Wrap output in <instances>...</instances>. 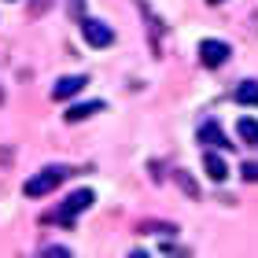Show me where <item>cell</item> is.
<instances>
[{
    "label": "cell",
    "instance_id": "2",
    "mask_svg": "<svg viewBox=\"0 0 258 258\" xmlns=\"http://www.w3.org/2000/svg\"><path fill=\"white\" fill-rule=\"evenodd\" d=\"M92 188H78V192H70L67 199H63V207H59V214H52L55 221H63V225H74V218L78 214H85V210L92 207Z\"/></svg>",
    "mask_w": 258,
    "mask_h": 258
},
{
    "label": "cell",
    "instance_id": "16",
    "mask_svg": "<svg viewBox=\"0 0 258 258\" xmlns=\"http://www.w3.org/2000/svg\"><path fill=\"white\" fill-rule=\"evenodd\" d=\"M207 4H221V0H207Z\"/></svg>",
    "mask_w": 258,
    "mask_h": 258
},
{
    "label": "cell",
    "instance_id": "14",
    "mask_svg": "<svg viewBox=\"0 0 258 258\" xmlns=\"http://www.w3.org/2000/svg\"><path fill=\"white\" fill-rule=\"evenodd\" d=\"M144 232H162V236H173L177 229H173V225H144Z\"/></svg>",
    "mask_w": 258,
    "mask_h": 258
},
{
    "label": "cell",
    "instance_id": "9",
    "mask_svg": "<svg viewBox=\"0 0 258 258\" xmlns=\"http://www.w3.org/2000/svg\"><path fill=\"white\" fill-rule=\"evenodd\" d=\"M236 103H243V107H258V81H243V85L236 89Z\"/></svg>",
    "mask_w": 258,
    "mask_h": 258
},
{
    "label": "cell",
    "instance_id": "6",
    "mask_svg": "<svg viewBox=\"0 0 258 258\" xmlns=\"http://www.w3.org/2000/svg\"><path fill=\"white\" fill-rule=\"evenodd\" d=\"M199 144H207V148H221V151L236 148V144H229V137L221 133V125H218V122H203V125H199Z\"/></svg>",
    "mask_w": 258,
    "mask_h": 258
},
{
    "label": "cell",
    "instance_id": "17",
    "mask_svg": "<svg viewBox=\"0 0 258 258\" xmlns=\"http://www.w3.org/2000/svg\"><path fill=\"white\" fill-rule=\"evenodd\" d=\"M0 100H4V92H0Z\"/></svg>",
    "mask_w": 258,
    "mask_h": 258
},
{
    "label": "cell",
    "instance_id": "4",
    "mask_svg": "<svg viewBox=\"0 0 258 258\" xmlns=\"http://www.w3.org/2000/svg\"><path fill=\"white\" fill-rule=\"evenodd\" d=\"M229 55H232V48H229L225 41L207 37L203 44H199V63H203V67H210V70H214V67H221V63H229Z\"/></svg>",
    "mask_w": 258,
    "mask_h": 258
},
{
    "label": "cell",
    "instance_id": "15",
    "mask_svg": "<svg viewBox=\"0 0 258 258\" xmlns=\"http://www.w3.org/2000/svg\"><path fill=\"white\" fill-rule=\"evenodd\" d=\"M74 11H81V0H74Z\"/></svg>",
    "mask_w": 258,
    "mask_h": 258
},
{
    "label": "cell",
    "instance_id": "1",
    "mask_svg": "<svg viewBox=\"0 0 258 258\" xmlns=\"http://www.w3.org/2000/svg\"><path fill=\"white\" fill-rule=\"evenodd\" d=\"M67 177H70V166H44L41 173H33V177H30L26 184H22V192H26L30 199H41V196L55 192Z\"/></svg>",
    "mask_w": 258,
    "mask_h": 258
},
{
    "label": "cell",
    "instance_id": "10",
    "mask_svg": "<svg viewBox=\"0 0 258 258\" xmlns=\"http://www.w3.org/2000/svg\"><path fill=\"white\" fill-rule=\"evenodd\" d=\"M236 133L243 144H258V118H240L236 122Z\"/></svg>",
    "mask_w": 258,
    "mask_h": 258
},
{
    "label": "cell",
    "instance_id": "11",
    "mask_svg": "<svg viewBox=\"0 0 258 258\" xmlns=\"http://www.w3.org/2000/svg\"><path fill=\"white\" fill-rule=\"evenodd\" d=\"M41 254H55V258H70V247H63V243H44Z\"/></svg>",
    "mask_w": 258,
    "mask_h": 258
},
{
    "label": "cell",
    "instance_id": "8",
    "mask_svg": "<svg viewBox=\"0 0 258 258\" xmlns=\"http://www.w3.org/2000/svg\"><path fill=\"white\" fill-rule=\"evenodd\" d=\"M96 111H103V103H100V100H89V103H74L63 118H67V122H85L89 114H96Z\"/></svg>",
    "mask_w": 258,
    "mask_h": 258
},
{
    "label": "cell",
    "instance_id": "13",
    "mask_svg": "<svg viewBox=\"0 0 258 258\" xmlns=\"http://www.w3.org/2000/svg\"><path fill=\"white\" fill-rule=\"evenodd\" d=\"M177 181H181V188L188 192L192 199H199V188H196V181H192V177H184V173H177Z\"/></svg>",
    "mask_w": 258,
    "mask_h": 258
},
{
    "label": "cell",
    "instance_id": "7",
    "mask_svg": "<svg viewBox=\"0 0 258 258\" xmlns=\"http://www.w3.org/2000/svg\"><path fill=\"white\" fill-rule=\"evenodd\" d=\"M203 170H207V177H210V181H218V184L229 177L225 159H221V155H214V151H207V155H203Z\"/></svg>",
    "mask_w": 258,
    "mask_h": 258
},
{
    "label": "cell",
    "instance_id": "12",
    "mask_svg": "<svg viewBox=\"0 0 258 258\" xmlns=\"http://www.w3.org/2000/svg\"><path fill=\"white\" fill-rule=\"evenodd\" d=\"M240 177H243V181H258V162H243V166H240Z\"/></svg>",
    "mask_w": 258,
    "mask_h": 258
},
{
    "label": "cell",
    "instance_id": "5",
    "mask_svg": "<svg viewBox=\"0 0 258 258\" xmlns=\"http://www.w3.org/2000/svg\"><path fill=\"white\" fill-rule=\"evenodd\" d=\"M89 85V78L85 74H67L55 81V89H52V100H70V96H78L81 89Z\"/></svg>",
    "mask_w": 258,
    "mask_h": 258
},
{
    "label": "cell",
    "instance_id": "3",
    "mask_svg": "<svg viewBox=\"0 0 258 258\" xmlns=\"http://www.w3.org/2000/svg\"><path fill=\"white\" fill-rule=\"evenodd\" d=\"M81 37H85L92 48H107V44H114V30L100 19H81Z\"/></svg>",
    "mask_w": 258,
    "mask_h": 258
}]
</instances>
